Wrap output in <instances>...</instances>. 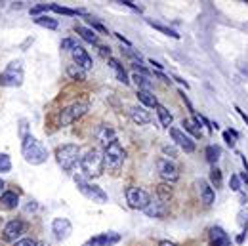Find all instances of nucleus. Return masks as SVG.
Instances as JSON below:
<instances>
[{
	"mask_svg": "<svg viewBox=\"0 0 248 246\" xmlns=\"http://www.w3.org/2000/svg\"><path fill=\"white\" fill-rule=\"evenodd\" d=\"M78 156H80V147L75 145V143L62 145L56 151V160H58V164L63 168V172H71L75 168V164L78 162Z\"/></svg>",
	"mask_w": 248,
	"mask_h": 246,
	"instance_id": "2",
	"label": "nucleus"
},
{
	"mask_svg": "<svg viewBox=\"0 0 248 246\" xmlns=\"http://www.w3.org/2000/svg\"><path fill=\"white\" fill-rule=\"evenodd\" d=\"M156 170H158V176H160L164 182H168V184H174V182H178V178H180L178 168H176L170 160H166V158H158V160H156Z\"/></svg>",
	"mask_w": 248,
	"mask_h": 246,
	"instance_id": "10",
	"label": "nucleus"
},
{
	"mask_svg": "<svg viewBox=\"0 0 248 246\" xmlns=\"http://www.w3.org/2000/svg\"><path fill=\"white\" fill-rule=\"evenodd\" d=\"M174 80H178V82H180L182 86H186V88H189V84H187V82L184 80V78H180V77H174Z\"/></svg>",
	"mask_w": 248,
	"mask_h": 246,
	"instance_id": "47",
	"label": "nucleus"
},
{
	"mask_svg": "<svg viewBox=\"0 0 248 246\" xmlns=\"http://www.w3.org/2000/svg\"><path fill=\"white\" fill-rule=\"evenodd\" d=\"M235 138H237V132H235V130L223 132V139H225V143H227L229 147H235Z\"/></svg>",
	"mask_w": 248,
	"mask_h": 246,
	"instance_id": "38",
	"label": "nucleus"
},
{
	"mask_svg": "<svg viewBox=\"0 0 248 246\" xmlns=\"http://www.w3.org/2000/svg\"><path fill=\"white\" fill-rule=\"evenodd\" d=\"M138 99L147 107H156L158 105V101H156V97L153 95L151 90H138Z\"/></svg>",
	"mask_w": 248,
	"mask_h": 246,
	"instance_id": "24",
	"label": "nucleus"
},
{
	"mask_svg": "<svg viewBox=\"0 0 248 246\" xmlns=\"http://www.w3.org/2000/svg\"><path fill=\"white\" fill-rule=\"evenodd\" d=\"M71 56H73V62H75V65L82 67L84 71L92 67V58L88 56V52H86L82 46H77V48L71 52Z\"/></svg>",
	"mask_w": 248,
	"mask_h": 246,
	"instance_id": "16",
	"label": "nucleus"
},
{
	"mask_svg": "<svg viewBox=\"0 0 248 246\" xmlns=\"http://www.w3.org/2000/svg\"><path fill=\"white\" fill-rule=\"evenodd\" d=\"M210 182H212V185L214 187H221V170L219 168H212L210 170Z\"/></svg>",
	"mask_w": 248,
	"mask_h": 246,
	"instance_id": "33",
	"label": "nucleus"
},
{
	"mask_svg": "<svg viewBox=\"0 0 248 246\" xmlns=\"http://www.w3.org/2000/svg\"><path fill=\"white\" fill-rule=\"evenodd\" d=\"M239 225L243 227V233H247V229H248V208H245V210L239 214Z\"/></svg>",
	"mask_w": 248,
	"mask_h": 246,
	"instance_id": "37",
	"label": "nucleus"
},
{
	"mask_svg": "<svg viewBox=\"0 0 248 246\" xmlns=\"http://www.w3.org/2000/svg\"><path fill=\"white\" fill-rule=\"evenodd\" d=\"M80 166H82V170H84V174L88 176V178H97V176H101L103 174V154L99 149H90L88 153L82 156V160H80Z\"/></svg>",
	"mask_w": 248,
	"mask_h": 246,
	"instance_id": "4",
	"label": "nucleus"
},
{
	"mask_svg": "<svg viewBox=\"0 0 248 246\" xmlns=\"http://www.w3.org/2000/svg\"><path fill=\"white\" fill-rule=\"evenodd\" d=\"M143 212L149 215V217H164V215H166V202H162V200H158V199H156V200H151Z\"/></svg>",
	"mask_w": 248,
	"mask_h": 246,
	"instance_id": "17",
	"label": "nucleus"
},
{
	"mask_svg": "<svg viewBox=\"0 0 248 246\" xmlns=\"http://www.w3.org/2000/svg\"><path fill=\"white\" fill-rule=\"evenodd\" d=\"M4 187H6V185H4V182L0 180V195H2V191H4Z\"/></svg>",
	"mask_w": 248,
	"mask_h": 246,
	"instance_id": "50",
	"label": "nucleus"
},
{
	"mask_svg": "<svg viewBox=\"0 0 248 246\" xmlns=\"http://www.w3.org/2000/svg\"><path fill=\"white\" fill-rule=\"evenodd\" d=\"M156 109V115H158V119H160V124L162 126H166V128H170L172 126V115H170V111L164 107V105H156L155 107Z\"/></svg>",
	"mask_w": 248,
	"mask_h": 246,
	"instance_id": "26",
	"label": "nucleus"
},
{
	"mask_svg": "<svg viewBox=\"0 0 248 246\" xmlns=\"http://www.w3.org/2000/svg\"><path fill=\"white\" fill-rule=\"evenodd\" d=\"M88 109H90V105L86 101H77V103L62 109V113H60V126H69L75 121H78L80 117H84L88 113Z\"/></svg>",
	"mask_w": 248,
	"mask_h": 246,
	"instance_id": "6",
	"label": "nucleus"
},
{
	"mask_svg": "<svg viewBox=\"0 0 248 246\" xmlns=\"http://www.w3.org/2000/svg\"><path fill=\"white\" fill-rule=\"evenodd\" d=\"M0 204H2V208H6V210H14V208H17V204H19V197H17V193H12V191L2 193V195H0Z\"/></svg>",
	"mask_w": 248,
	"mask_h": 246,
	"instance_id": "20",
	"label": "nucleus"
},
{
	"mask_svg": "<svg viewBox=\"0 0 248 246\" xmlns=\"http://www.w3.org/2000/svg\"><path fill=\"white\" fill-rule=\"evenodd\" d=\"M156 193H158V200L166 202L172 197V187H170V184H160L156 187Z\"/></svg>",
	"mask_w": 248,
	"mask_h": 246,
	"instance_id": "29",
	"label": "nucleus"
},
{
	"mask_svg": "<svg viewBox=\"0 0 248 246\" xmlns=\"http://www.w3.org/2000/svg\"><path fill=\"white\" fill-rule=\"evenodd\" d=\"M147 25L149 27H153L156 31H160L162 34H166V36H172V38H180V34L174 31V29H170V27H164V25H160V23H155V21H151V19H147Z\"/></svg>",
	"mask_w": 248,
	"mask_h": 246,
	"instance_id": "28",
	"label": "nucleus"
},
{
	"mask_svg": "<svg viewBox=\"0 0 248 246\" xmlns=\"http://www.w3.org/2000/svg\"><path fill=\"white\" fill-rule=\"evenodd\" d=\"M27 136H29V123H27V119H21V121H19V138H21V141H23Z\"/></svg>",
	"mask_w": 248,
	"mask_h": 246,
	"instance_id": "36",
	"label": "nucleus"
},
{
	"mask_svg": "<svg viewBox=\"0 0 248 246\" xmlns=\"http://www.w3.org/2000/svg\"><path fill=\"white\" fill-rule=\"evenodd\" d=\"M77 46H80L75 38H65V40H62V50H65V52H73Z\"/></svg>",
	"mask_w": 248,
	"mask_h": 246,
	"instance_id": "34",
	"label": "nucleus"
},
{
	"mask_svg": "<svg viewBox=\"0 0 248 246\" xmlns=\"http://www.w3.org/2000/svg\"><path fill=\"white\" fill-rule=\"evenodd\" d=\"M95 136H97V141H99L103 147H109L113 141H117V138H115V130H113L111 126H107V124H101V126L97 128Z\"/></svg>",
	"mask_w": 248,
	"mask_h": 246,
	"instance_id": "15",
	"label": "nucleus"
},
{
	"mask_svg": "<svg viewBox=\"0 0 248 246\" xmlns=\"http://www.w3.org/2000/svg\"><path fill=\"white\" fill-rule=\"evenodd\" d=\"M109 67L115 71V75H117L119 82H123V84H128V82H130V80H128V75H126V71H124V67L117 62L115 58H109Z\"/></svg>",
	"mask_w": 248,
	"mask_h": 246,
	"instance_id": "22",
	"label": "nucleus"
},
{
	"mask_svg": "<svg viewBox=\"0 0 248 246\" xmlns=\"http://www.w3.org/2000/svg\"><path fill=\"white\" fill-rule=\"evenodd\" d=\"M88 21H90V25H93V29H97V31H101V32H107V29H105V27H103V25H99V23H97V21H93L92 17H90V19H88Z\"/></svg>",
	"mask_w": 248,
	"mask_h": 246,
	"instance_id": "42",
	"label": "nucleus"
},
{
	"mask_svg": "<svg viewBox=\"0 0 248 246\" xmlns=\"http://www.w3.org/2000/svg\"><path fill=\"white\" fill-rule=\"evenodd\" d=\"M235 111H237V113L241 115V119H243V121L248 124V115L245 113V111H243V109H241V107H239V105H235Z\"/></svg>",
	"mask_w": 248,
	"mask_h": 246,
	"instance_id": "43",
	"label": "nucleus"
},
{
	"mask_svg": "<svg viewBox=\"0 0 248 246\" xmlns=\"http://www.w3.org/2000/svg\"><path fill=\"white\" fill-rule=\"evenodd\" d=\"M124 153L123 145L119 141H113L109 147H105V153H103V166H107L109 170H119L124 162Z\"/></svg>",
	"mask_w": 248,
	"mask_h": 246,
	"instance_id": "7",
	"label": "nucleus"
},
{
	"mask_svg": "<svg viewBox=\"0 0 248 246\" xmlns=\"http://www.w3.org/2000/svg\"><path fill=\"white\" fill-rule=\"evenodd\" d=\"M16 246H36V243L32 239H21V241L16 243Z\"/></svg>",
	"mask_w": 248,
	"mask_h": 246,
	"instance_id": "40",
	"label": "nucleus"
},
{
	"mask_svg": "<svg viewBox=\"0 0 248 246\" xmlns=\"http://www.w3.org/2000/svg\"><path fill=\"white\" fill-rule=\"evenodd\" d=\"M170 130V138L176 141V145L178 147H182L186 153H193L195 151V143H193V139L186 136L182 130H178V128H168Z\"/></svg>",
	"mask_w": 248,
	"mask_h": 246,
	"instance_id": "13",
	"label": "nucleus"
},
{
	"mask_svg": "<svg viewBox=\"0 0 248 246\" xmlns=\"http://www.w3.org/2000/svg\"><path fill=\"white\" fill-rule=\"evenodd\" d=\"M50 10H54V12H58V14H63V15H78V14H82V12H78V10L63 8V6H58V4H50Z\"/></svg>",
	"mask_w": 248,
	"mask_h": 246,
	"instance_id": "32",
	"label": "nucleus"
},
{
	"mask_svg": "<svg viewBox=\"0 0 248 246\" xmlns=\"http://www.w3.org/2000/svg\"><path fill=\"white\" fill-rule=\"evenodd\" d=\"M164 153L170 154V156H176V151H174V149H170V147H164Z\"/></svg>",
	"mask_w": 248,
	"mask_h": 246,
	"instance_id": "48",
	"label": "nucleus"
},
{
	"mask_svg": "<svg viewBox=\"0 0 248 246\" xmlns=\"http://www.w3.org/2000/svg\"><path fill=\"white\" fill-rule=\"evenodd\" d=\"M117 243H121V235L109 231V233H101V235L92 237L90 241L84 243V246H113L117 245Z\"/></svg>",
	"mask_w": 248,
	"mask_h": 246,
	"instance_id": "12",
	"label": "nucleus"
},
{
	"mask_svg": "<svg viewBox=\"0 0 248 246\" xmlns=\"http://www.w3.org/2000/svg\"><path fill=\"white\" fill-rule=\"evenodd\" d=\"M132 78L136 80V84H138L140 90H151V82L147 80V77H143V75H140V73H134Z\"/></svg>",
	"mask_w": 248,
	"mask_h": 246,
	"instance_id": "31",
	"label": "nucleus"
},
{
	"mask_svg": "<svg viewBox=\"0 0 248 246\" xmlns=\"http://www.w3.org/2000/svg\"><path fill=\"white\" fill-rule=\"evenodd\" d=\"M52 233H54V237L58 241H67L71 237V233H73V225H71V221L67 217H56L52 221Z\"/></svg>",
	"mask_w": 248,
	"mask_h": 246,
	"instance_id": "11",
	"label": "nucleus"
},
{
	"mask_svg": "<svg viewBox=\"0 0 248 246\" xmlns=\"http://www.w3.org/2000/svg\"><path fill=\"white\" fill-rule=\"evenodd\" d=\"M25 221L23 219H12V221H8L6 223V227L2 229V239L4 241H8V243H14V241H17L23 233H25Z\"/></svg>",
	"mask_w": 248,
	"mask_h": 246,
	"instance_id": "9",
	"label": "nucleus"
},
{
	"mask_svg": "<svg viewBox=\"0 0 248 246\" xmlns=\"http://www.w3.org/2000/svg\"><path fill=\"white\" fill-rule=\"evenodd\" d=\"M199 193H201V202L204 206H210L214 202V189L206 184V182H202V180L199 182Z\"/></svg>",
	"mask_w": 248,
	"mask_h": 246,
	"instance_id": "19",
	"label": "nucleus"
},
{
	"mask_svg": "<svg viewBox=\"0 0 248 246\" xmlns=\"http://www.w3.org/2000/svg\"><path fill=\"white\" fill-rule=\"evenodd\" d=\"M241 71L248 77V63H243V65H241Z\"/></svg>",
	"mask_w": 248,
	"mask_h": 246,
	"instance_id": "49",
	"label": "nucleus"
},
{
	"mask_svg": "<svg viewBox=\"0 0 248 246\" xmlns=\"http://www.w3.org/2000/svg\"><path fill=\"white\" fill-rule=\"evenodd\" d=\"M67 75H69V78H73V80H78V82L86 80V71H84L82 67L75 65V63L67 67Z\"/></svg>",
	"mask_w": 248,
	"mask_h": 246,
	"instance_id": "23",
	"label": "nucleus"
},
{
	"mask_svg": "<svg viewBox=\"0 0 248 246\" xmlns=\"http://www.w3.org/2000/svg\"><path fill=\"white\" fill-rule=\"evenodd\" d=\"M130 119L136 124H140V126H145V124L151 123V115L143 107H132L130 109Z\"/></svg>",
	"mask_w": 248,
	"mask_h": 246,
	"instance_id": "18",
	"label": "nucleus"
},
{
	"mask_svg": "<svg viewBox=\"0 0 248 246\" xmlns=\"http://www.w3.org/2000/svg\"><path fill=\"white\" fill-rule=\"evenodd\" d=\"M126 200H128V206L134 208V210H145L147 204L151 202V197L147 191L140 189V187H128L126 189Z\"/></svg>",
	"mask_w": 248,
	"mask_h": 246,
	"instance_id": "8",
	"label": "nucleus"
},
{
	"mask_svg": "<svg viewBox=\"0 0 248 246\" xmlns=\"http://www.w3.org/2000/svg\"><path fill=\"white\" fill-rule=\"evenodd\" d=\"M229 187H231V191H241V178H239L237 174H233V176H231V180H229Z\"/></svg>",
	"mask_w": 248,
	"mask_h": 246,
	"instance_id": "39",
	"label": "nucleus"
},
{
	"mask_svg": "<svg viewBox=\"0 0 248 246\" xmlns=\"http://www.w3.org/2000/svg\"><path fill=\"white\" fill-rule=\"evenodd\" d=\"M10 168H12V160H10V156L8 154H0V172L4 174V172H10Z\"/></svg>",
	"mask_w": 248,
	"mask_h": 246,
	"instance_id": "35",
	"label": "nucleus"
},
{
	"mask_svg": "<svg viewBox=\"0 0 248 246\" xmlns=\"http://www.w3.org/2000/svg\"><path fill=\"white\" fill-rule=\"evenodd\" d=\"M34 23L36 25H40V27H46V29H58V19H54V17H48V15H38V17H34Z\"/></svg>",
	"mask_w": 248,
	"mask_h": 246,
	"instance_id": "27",
	"label": "nucleus"
},
{
	"mask_svg": "<svg viewBox=\"0 0 248 246\" xmlns=\"http://www.w3.org/2000/svg\"><path fill=\"white\" fill-rule=\"evenodd\" d=\"M119 4H124V6H128V8H132V10H136V12H141V8H140V6H136L134 2H128V0H126V2H119Z\"/></svg>",
	"mask_w": 248,
	"mask_h": 246,
	"instance_id": "44",
	"label": "nucleus"
},
{
	"mask_svg": "<svg viewBox=\"0 0 248 246\" xmlns=\"http://www.w3.org/2000/svg\"><path fill=\"white\" fill-rule=\"evenodd\" d=\"M201 117H195V121H191V119H184L182 121V126L186 128L187 132H191L195 138H202V130H201Z\"/></svg>",
	"mask_w": 248,
	"mask_h": 246,
	"instance_id": "21",
	"label": "nucleus"
},
{
	"mask_svg": "<svg viewBox=\"0 0 248 246\" xmlns=\"http://www.w3.org/2000/svg\"><path fill=\"white\" fill-rule=\"evenodd\" d=\"M158 246H178V245H176V243H170V241H160Z\"/></svg>",
	"mask_w": 248,
	"mask_h": 246,
	"instance_id": "46",
	"label": "nucleus"
},
{
	"mask_svg": "<svg viewBox=\"0 0 248 246\" xmlns=\"http://www.w3.org/2000/svg\"><path fill=\"white\" fill-rule=\"evenodd\" d=\"M208 237H210V245L212 246H231L229 235L221 227H210Z\"/></svg>",
	"mask_w": 248,
	"mask_h": 246,
	"instance_id": "14",
	"label": "nucleus"
},
{
	"mask_svg": "<svg viewBox=\"0 0 248 246\" xmlns=\"http://www.w3.org/2000/svg\"><path fill=\"white\" fill-rule=\"evenodd\" d=\"M75 184H77V189H78L86 199H90L92 202H97V204H105V202H107V199H109L107 193H105L101 187L86 182L82 176H75Z\"/></svg>",
	"mask_w": 248,
	"mask_h": 246,
	"instance_id": "5",
	"label": "nucleus"
},
{
	"mask_svg": "<svg viewBox=\"0 0 248 246\" xmlns=\"http://www.w3.org/2000/svg\"><path fill=\"white\" fill-rule=\"evenodd\" d=\"M75 32H78V36H80V38H84V40H86V42H90V44H95V42H97V34H95V31L88 29V27L77 25V27H75Z\"/></svg>",
	"mask_w": 248,
	"mask_h": 246,
	"instance_id": "25",
	"label": "nucleus"
},
{
	"mask_svg": "<svg viewBox=\"0 0 248 246\" xmlns=\"http://www.w3.org/2000/svg\"><path fill=\"white\" fill-rule=\"evenodd\" d=\"M21 153H23V158L29 164H32V166L44 164L48 160V149L42 145V141H38L36 138H32L31 134L21 141Z\"/></svg>",
	"mask_w": 248,
	"mask_h": 246,
	"instance_id": "1",
	"label": "nucleus"
},
{
	"mask_svg": "<svg viewBox=\"0 0 248 246\" xmlns=\"http://www.w3.org/2000/svg\"><path fill=\"white\" fill-rule=\"evenodd\" d=\"M219 154H221V151H219V147H216V145H208V147H206V160H208L210 164H216Z\"/></svg>",
	"mask_w": 248,
	"mask_h": 246,
	"instance_id": "30",
	"label": "nucleus"
},
{
	"mask_svg": "<svg viewBox=\"0 0 248 246\" xmlns=\"http://www.w3.org/2000/svg\"><path fill=\"white\" fill-rule=\"evenodd\" d=\"M99 54L103 56V58H111V48H107V46H99Z\"/></svg>",
	"mask_w": 248,
	"mask_h": 246,
	"instance_id": "41",
	"label": "nucleus"
},
{
	"mask_svg": "<svg viewBox=\"0 0 248 246\" xmlns=\"http://www.w3.org/2000/svg\"><path fill=\"white\" fill-rule=\"evenodd\" d=\"M23 84V63L12 62L0 73V86L4 88H17Z\"/></svg>",
	"mask_w": 248,
	"mask_h": 246,
	"instance_id": "3",
	"label": "nucleus"
},
{
	"mask_svg": "<svg viewBox=\"0 0 248 246\" xmlns=\"http://www.w3.org/2000/svg\"><path fill=\"white\" fill-rule=\"evenodd\" d=\"M155 75L158 77V78H160V80H162V82H166V84H170V82H172V80H168V78H166V77H164V75H162L160 71H156Z\"/></svg>",
	"mask_w": 248,
	"mask_h": 246,
	"instance_id": "45",
	"label": "nucleus"
}]
</instances>
